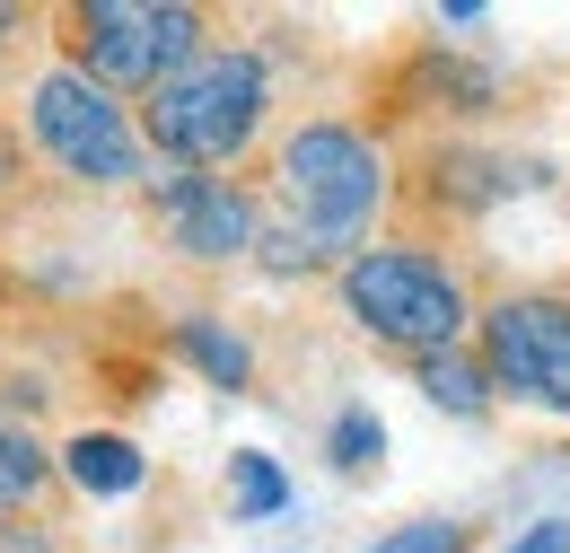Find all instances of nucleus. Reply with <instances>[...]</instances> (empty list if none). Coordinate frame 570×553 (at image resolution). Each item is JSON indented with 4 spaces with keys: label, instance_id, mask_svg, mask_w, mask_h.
Here are the masks:
<instances>
[{
    "label": "nucleus",
    "instance_id": "2",
    "mask_svg": "<svg viewBox=\"0 0 570 553\" xmlns=\"http://www.w3.org/2000/svg\"><path fill=\"white\" fill-rule=\"evenodd\" d=\"M273 124V62L255 45H212L194 70H176L158 97H141V140L158 167L228 176Z\"/></svg>",
    "mask_w": 570,
    "mask_h": 553
},
{
    "label": "nucleus",
    "instance_id": "5",
    "mask_svg": "<svg viewBox=\"0 0 570 553\" xmlns=\"http://www.w3.org/2000/svg\"><path fill=\"white\" fill-rule=\"evenodd\" d=\"M62 36V62L88 70L97 88L115 97H158L176 70H194L212 54V9H185V0H79L53 18Z\"/></svg>",
    "mask_w": 570,
    "mask_h": 553
},
{
    "label": "nucleus",
    "instance_id": "3",
    "mask_svg": "<svg viewBox=\"0 0 570 553\" xmlns=\"http://www.w3.org/2000/svg\"><path fill=\"white\" fill-rule=\"evenodd\" d=\"M27 140L79 194H132V185L158 176V158L141 140V115L115 88H97L88 70H71L62 54L36 62V79H27Z\"/></svg>",
    "mask_w": 570,
    "mask_h": 553
},
{
    "label": "nucleus",
    "instance_id": "12",
    "mask_svg": "<svg viewBox=\"0 0 570 553\" xmlns=\"http://www.w3.org/2000/svg\"><path fill=\"white\" fill-rule=\"evenodd\" d=\"M228 510H237V518H282L289 510V475L264 448H237V457H228Z\"/></svg>",
    "mask_w": 570,
    "mask_h": 553
},
{
    "label": "nucleus",
    "instance_id": "4",
    "mask_svg": "<svg viewBox=\"0 0 570 553\" xmlns=\"http://www.w3.org/2000/svg\"><path fill=\"white\" fill-rule=\"evenodd\" d=\"M334 299H343V317H352L368 343L404 351V360L456 351V343H465V326L483 317L474 290H465V273H456L448 255H430V246H404V237L360 246L352 264L334 273Z\"/></svg>",
    "mask_w": 570,
    "mask_h": 553
},
{
    "label": "nucleus",
    "instance_id": "13",
    "mask_svg": "<svg viewBox=\"0 0 570 553\" xmlns=\"http://www.w3.org/2000/svg\"><path fill=\"white\" fill-rule=\"evenodd\" d=\"M325 457H334V475H377V457H386V421L368 414V405H343L334 430H325Z\"/></svg>",
    "mask_w": 570,
    "mask_h": 553
},
{
    "label": "nucleus",
    "instance_id": "14",
    "mask_svg": "<svg viewBox=\"0 0 570 553\" xmlns=\"http://www.w3.org/2000/svg\"><path fill=\"white\" fill-rule=\"evenodd\" d=\"M368 553H465V527L456 518H413V527H386Z\"/></svg>",
    "mask_w": 570,
    "mask_h": 553
},
{
    "label": "nucleus",
    "instance_id": "15",
    "mask_svg": "<svg viewBox=\"0 0 570 553\" xmlns=\"http://www.w3.org/2000/svg\"><path fill=\"white\" fill-rule=\"evenodd\" d=\"M500 553H570V518H535L518 545H500Z\"/></svg>",
    "mask_w": 570,
    "mask_h": 553
},
{
    "label": "nucleus",
    "instance_id": "9",
    "mask_svg": "<svg viewBox=\"0 0 570 553\" xmlns=\"http://www.w3.org/2000/svg\"><path fill=\"white\" fill-rule=\"evenodd\" d=\"M62 484V457L27 430V421L0 405V518H18V510H45V492Z\"/></svg>",
    "mask_w": 570,
    "mask_h": 553
},
{
    "label": "nucleus",
    "instance_id": "7",
    "mask_svg": "<svg viewBox=\"0 0 570 553\" xmlns=\"http://www.w3.org/2000/svg\"><path fill=\"white\" fill-rule=\"evenodd\" d=\"M158 237L185 255V264H246L264 246V203L237 185V176H194V167H158L141 185Z\"/></svg>",
    "mask_w": 570,
    "mask_h": 553
},
{
    "label": "nucleus",
    "instance_id": "1",
    "mask_svg": "<svg viewBox=\"0 0 570 553\" xmlns=\"http://www.w3.org/2000/svg\"><path fill=\"white\" fill-rule=\"evenodd\" d=\"M264 194L282 203L289 237H307V246L343 273L360 246H368V229L386 220L395 176H386L377 133H360V124H343V115H307V124H289V133L273 140Z\"/></svg>",
    "mask_w": 570,
    "mask_h": 553
},
{
    "label": "nucleus",
    "instance_id": "16",
    "mask_svg": "<svg viewBox=\"0 0 570 553\" xmlns=\"http://www.w3.org/2000/svg\"><path fill=\"white\" fill-rule=\"evenodd\" d=\"M36 527H45V518H27V527H18V518H0V553H62L53 536H36Z\"/></svg>",
    "mask_w": 570,
    "mask_h": 553
},
{
    "label": "nucleus",
    "instance_id": "11",
    "mask_svg": "<svg viewBox=\"0 0 570 553\" xmlns=\"http://www.w3.org/2000/svg\"><path fill=\"white\" fill-rule=\"evenodd\" d=\"M413 387H422L439 414H456V421H483L500 405V387H492V369H483V351H430V360H413Z\"/></svg>",
    "mask_w": 570,
    "mask_h": 553
},
{
    "label": "nucleus",
    "instance_id": "18",
    "mask_svg": "<svg viewBox=\"0 0 570 553\" xmlns=\"http://www.w3.org/2000/svg\"><path fill=\"white\" fill-rule=\"evenodd\" d=\"M483 18H492L483 0H448V9H439V27H483Z\"/></svg>",
    "mask_w": 570,
    "mask_h": 553
},
{
    "label": "nucleus",
    "instance_id": "6",
    "mask_svg": "<svg viewBox=\"0 0 570 553\" xmlns=\"http://www.w3.org/2000/svg\"><path fill=\"white\" fill-rule=\"evenodd\" d=\"M474 351L509 405L570 421V290H500L474 317Z\"/></svg>",
    "mask_w": 570,
    "mask_h": 553
},
{
    "label": "nucleus",
    "instance_id": "10",
    "mask_svg": "<svg viewBox=\"0 0 570 553\" xmlns=\"http://www.w3.org/2000/svg\"><path fill=\"white\" fill-rule=\"evenodd\" d=\"M167 334H176V351H185L212 387H228V396H246V387H255V351H246V334H237V326H219L212 308H185Z\"/></svg>",
    "mask_w": 570,
    "mask_h": 553
},
{
    "label": "nucleus",
    "instance_id": "17",
    "mask_svg": "<svg viewBox=\"0 0 570 553\" xmlns=\"http://www.w3.org/2000/svg\"><path fill=\"white\" fill-rule=\"evenodd\" d=\"M27 27H36L27 9H0V70H18V54H27Z\"/></svg>",
    "mask_w": 570,
    "mask_h": 553
},
{
    "label": "nucleus",
    "instance_id": "8",
    "mask_svg": "<svg viewBox=\"0 0 570 553\" xmlns=\"http://www.w3.org/2000/svg\"><path fill=\"white\" fill-rule=\"evenodd\" d=\"M53 457H62V484L88 492V501H124V492H141V475H149L141 448H132L124 430H71Z\"/></svg>",
    "mask_w": 570,
    "mask_h": 553
}]
</instances>
